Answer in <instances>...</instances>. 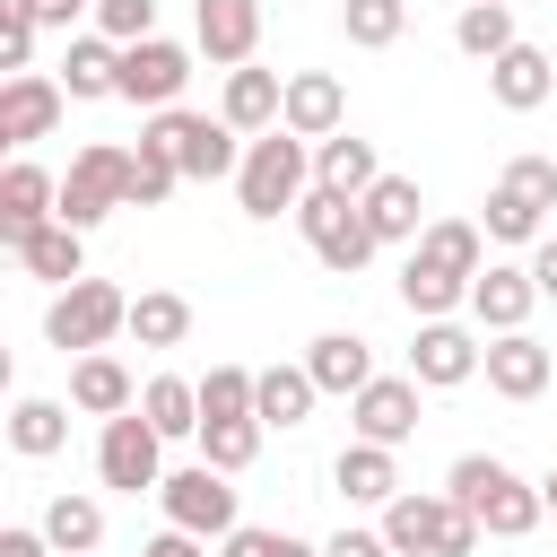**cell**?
<instances>
[{
    "mask_svg": "<svg viewBox=\"0 0 557 557\" xmlns=\"http://www.w3.org/2000/svg\"><path fill=\"white\" fill-rule=\"evenodd\" d=\"M139 139H157V148L183 165V183H235V165H244V131H235L226 113H183V104H165V113L139 122Z\"/></svg>",
    "mask_w": 557,
    "mask_h": 557,
    "instance_id": "277c9868",
    "label": "cell"
},
{
    "mask_svg": "<svg viewBox=\"0 0 557 557\" xmlns=\"http://www.w3.org/2000/svg\"><path fill=\"white\" fill-rule=\"evenodd\" d=\"M487 96H496L505 113H540V104L557 96V61H548L540 44H505V52L487 61Z\"/></svg>",
    "mask_w": 557,
    "mask_h": 557,
    "instance_id": "ac0fdd59",
    "label": "cell"
},
{
    "mask_svg": "<svg viewBox=\"0 0 557 557\" xmlns=\"http://www.w3.org/2000/svg\"><path fill=\"white\" fill-rule=\"evenodd\" d=\"M313 183H331V191L366 200V191L383 183V157H374V139H357V131H331V139H313Z\"/></svg>",
    "mask_w": 557,
    "mask_h": 557,
    "instance_id": "484cf974",
    "label": "cell"
},
{
    "mask_svg": "<svg viewBox=\"0 0 557 557\" xmlns=\"http://www.w3.org/2000/svg\"><path fill=\"white\" fill-rule=\"evenodd\" d=\"M444 487L479 513V531H487V540H531V531L548 522L540 479H522V470H513V461H496V453H461V461L444 470Z\"/></svg>",
    "mask_w": 557,
    "mask_h": 557,
    "instance_id": "6da1fadb",
    "label": "cell"
},
{
    "mask_svg": "<svg viewBox=\"0 0 557 557\" xmlns=\"http://www.w3.org/2000/svg\"><path fill=\"white\" fill-rule=\"evenodd\" d=\"M183 87H191V44H174V35L122 44V104H139V113H165Z\"/></svg>",
    "mask_w": 557,
    "mask_h": 557,
    "instance_id": "30bf717a",
    "label": "cell"
},
{
    "mask_svg": "<svg viewBox=\"0 0 557 557\" xmlns=\"http://www.w3.org/2000/svg\"><path fill=\"white\" fill-rule=\"evenodd\" d=\"M278 122H287L296 139H331V131H348V87H339L331 70H287Z\"/></svg>",
    "mask_w": 557,
    "mask_h": 557,
    "instance_id": "d6986e66",
    "label": "cell"
},
{
    "mask_svg": "<svg viewBox=\"0 0 557 557\" xmlns=\"http://www.w3.org/2000/svg\"><path fill=\"white\" fill-rule=\"evenodd\" d=\"M278 104H287V78H278V70H261V61L226 70V96H218V113H226V122H235L244 139L278 131Z\"/></svg>",
    "mask_w": 557,
    "mask_h": 557,
    "instance_id": "603a6c76",
    "label": "cell"
},
{
    "mask_svg": "<svg viewBox=\"0 0 557 557\" xmlns=\"http://www.w3.org/2000/svg\"><path fill=\"white\" fill-rule=\"evenodd\" d=\"M409 252L435 261V270H453V278H479V270H487V226H479V218H426V235H418Z\"/></svg>",
    "mask_w": 557,
    "mask_h": 557,
    "instance_id": "4316f807",
    "label": "cell"
},
{
    "mask_svg": "<svg viewBox=\"0 0 557 557\" xmlns=\"http://www.w3.org/2000/svg\"><path fill=\"white\" fill-rule=\"evenodd\" d=\"M0 557H61V548L44 540V522H9L0 531Z\"/></svg>",
    "mask_w": 557,
    "mask_h": 557,
    "instance_id": "f6af8a7d",
    "label": "cell"
},
{
    "mask_svg": "<svg viewBox=\"0 0 557 557\" xmlns=\"http://www.w3.org/2000/svg\"><path fill=\"white\" fill-rule=\"evenodd\" d=\"M174 183H183V165H174L157 139H139V148H131V209H157V200H174Z\"/></svg>",
    "mask_w": 557,
    "mask_h": 557,
    "instance_id": "ab89813d",
    "label": "cell"
},
{
    "mask_svg": "<svg viewBox=\"0 0 557 557\" xmlns=\"http://www.w3.org/2000/svg\"><path fill=\"white\" fill-rule=\"evenodd\" d=\"M261 435H270L261 418H200V435H191V444H200V461H209V470H226V479H235V470H252Z\"/></svg>",
    "mask_w": 557,
    "mask_h": 557,
    "instance_id": "8d00e7d4",
    "label": "cell"
},
{
    "mask_svg": "<svg viewBox=\"0 0 557 557\" xmlns=\"http://www.w3.org/2000/svg\"><path fill=\"white\" fill-rule=\"evenodd\" d=\"M96 479L122 487V496H157V487H165V435H157L139 409L104 418V435H96Z\"/></svg>",
    "mask_w": 557,
    "mask_h": 557,
    "instance_id": "ba28073f",
    "label": "cell"
},
{
    "mask_svg": "<svg viewBox=\"0 0 557 557\" xmlns=\"http://www.w3.org/2000/svg\"><path fill=\"white\" fill-rule=\"evenodd\" d=\"M331 487L348 496V505H392L400 496V461H392V444H366V435H348L339 444V461H331Z\"/></svg>",
    "mask_w": 557,
    "mask_h": 557,
    "instance_id": "7402d4cb",
    "label": "cell"
},
{
    "mask_svg": "<svg viewBox=\"0 0 557 557\" xmlns=\"http://www.w3.org/2000/svg\"><path fill=\"white\" fill-rule=\"evenodd\" d=\"M540 505H548V513H557V470H548V479H540Z\"/></svg>",
    "mask_w": 557,
    "mask_h": 557,
    "instance_id": "c3c4849f",
    "label": "cell"
},
{
    "mask_svg": "<svg viewBox=\"0 0 557 557\" xmlns=\"http://www.w3.org/2000/svg\"><path fill=\"white\" fill-rule=\"evenodd\" d=\"M305 191H313V139H296L287 122L261 131V139H244V165H235V209H244V218H261V226H270L278 209L296 218Z\"/></svg>",
    "mask_w": 557,
    "mask_h": 557,
    "instance_id": "7a4b0ae2",
    "label": "cell"
},
{
    "mask_svg": "<svg viewBox=\"0 0 557 557\" xmlns=\"http://www.w3.org/2000/svg\"><path fill=\"white\" fill-rule=\"evenodd\" d=\"M400 305L418 313V322H444V313H461L470 305V278H453V270H435V261H400Z\"/></svg>",
    "mask_w": 557,
    "mask_h": 557,
    "instance_id": "836d02e7",
    "label": "cell"
},
{
    "mask_svg": "<svg viewBox=\"0 0 557 557\" xmlns=\"http://www.w3.org/2000/svg\"><path fill=\"white\" fill-rule=\"evenodd\" d=\"M122 331H131V296H122L113 278H70V287H52V305H44V339H52L61 357L113 348Z\"/></svg>",
    "mask_w": 557,
    "mask_h": 557,
    "instance_id": "8992f818",
    "label": "cell"
},
{
    "mask_svg": "<svg viewBox=\"0 0 557 557\" xmlns=\"http://www.w3.org/2000/svg\"><path fill=\"white\" fill-rule=\"evenodd\" d=\"M366 226H374L383 244H418V235H426V200H418V183H409V174H383V183L366 191Z\"/></svg>",
    "mask_w": 557,
    "mask_h": 557,
    "instance_id": "4dcf8cb0",
    "label": "cell"
},
{
    "mask_svg": "<svg viewBox=\"0 0 557 557\" xmlns=\"http://www.w3.org/2000/svg\"><path fill=\"white\" fill-rule=\"evenodd\" d=\"M70 409H78V418H122V409H139V383H131V366H122L113 348H87V357H70Z\"/></svg>",
    "mask_w": 557,
    "mask_h": 557,
    "instance_id": "ffe728a7",
    "label": "cell"
},
{
    "mask_svg": "<svg viewBox=\"0 0 557 557\" xmlns=\"http://www.w3.org/2000/svg\"><path fill=\"white\" fill-rule=\"evenodd\" d=\"M218 557H322V548L296 540V531H270V522H235V531L218 540Z\"/></svg>",
    "mask_w": 557,
    "mask_h": 557,
    "instance_id": "60d3db41",
    "label": "cell"
},
{
    "mask_svg": "<svg viewBox=\"0 0 557 557\" xmlns=\"http://www.w3.org/2000/svg\"><path fill=\"white\" fill-rule=\"evenodd\" d=\"M505 44H522V35H513V0H461V17H453V52L496 61Z\"/></svg>",
    "mask_w": 557,
    "mask_h": 557,
    "instance_id": "e575fe53",
    "label": "cell"
},
{
    "mask_svg": "<svg viewBox=\"0 0 557 557\" xmlns=\"http://www.w3.org/2000/svg\"><path fill=\"white\" fill-rule=\"evenodd\" d=\"M313 400H322V383H313L305 366H261V392H252V418L287 435V426H305V418H313Z\"/></svg>",
    "mask_w": 557,
    "mask_h": 557,
    "instance_id": "f1b7e54d",
    "label": "cell"
},
{
    "mask_svg": "<svg viewBox=\"0 0 557 557\" xmlns=\"http://www.w3.org/2000/svg\"><path fill=\"white\" fill-rule=\"evenodd\" d=\"M139 557H209V540H191V531H174V522H165V531H157Z\"/></svg>",
    "mask_w": 557,
    "mask_h": 557,
    "instance_id": "bcb514c9",
    "label": "cell"
},
{
    "mask_svg": "<svg viewBox=\"0 0 557 557\" xmlns=\"http://www.w3.org/2000/svg\"><path fill=\"white\" fill-rule=\"evenodd\" d=\"M505 183H513V191H531V200H548V209H557V157H513V165H505Z\"/></svg>",
    "mask_w": 557,
    "mask_h": 557,
    "instance_id": "7bdbcfd3",
    "label": "cell"
},
{
    "mask_svg": "<svg viewBox=\"0 0 557 557\" xmlns=\"http://www.w3.org/2000/svg\"><path fill=\"white\" fill-rule=\"evenodd\" d=\"M52 78H61L78 104H87V96H122V44L87 26V35H70V52H61V70H52Z\"/></svg>",
    "mask_w": 557,
    "mask_h": 557,
    "instance_id": "d4e9b609",
    "label": "cell"
},
{
    "mask_svg": "<svg viewBox=\"0 0 557 557\" xmlns=\"http://www.w3.org/2000/svg\"><path fill=\"white\" fill-rule=\"evenodd\" d=\"M383 540H392V557H470L487 531L453 487H400L383 505Z\"/></svg>",
    "mask_w": 557,
    "mask_h": 557,
    "instance_id": "3957f363",
    "label": "cell"
},
{
    "mask_svg": "<svg viewBox=\"0 0 557 557\" xmlns=\"http://www.w3.org/2000/svg\"><path fill=\"white\" fill-rule=\"evenodd\" d=\"M61 444H70V400L26 392V400L9 409V453H17V461H52Z\"/></svg>",
    "mask_w": 557,
    "mask_h": 557,
    "instance_id": "f546056e",
    "label": "cell"
},
{
    "mask_svg": "<svg viewBox=\"0 0 557 557\" xmlns=\"http://www.w3.org/2000/svg\"><path fill=\"white\" fill-rule=\"evenodd\" d=\"M157 505H165V522H174V531H191V540H226V531L244 522V513H235V479H226V470H209V461L165 470Z\"/></svg>",
    "mask_w": 557,
    "mask_h": 557,
    "instance_id": "9c48e42d",
    "label": "cell"
},
{
    "mask_svg": "<svg viewBox=\"0 0 557 557\" xmlns=\"http://www.w3.org/2000/svg\"><path fill=\"white\" fill-rule=\"evenodd\" d=\"M296 235H305V252H313L331 278H357V270L383 252V235L366 226V200H348V191H331V183H313V191L296 200Z\"/></svg>",
    "mask_w": 557,
    "mask_h": 557,
    "instance_id": "5b68a950",
    "label": "cell"
},
{
    "mask_svg": "<svg viewBox=\"0 0 557 557\" xmlns=\"http://www.w3.org/2000/svg\"><path fill=\"white\" fill-rule=\"evenodd\" d=\"M9 252H17V270H26V278H44V287L87 278V235H78L70 218H44V226H35V235H17Z\"/></svg>",
    "mask_w": 557,
    "mask_h": 557,
    "instance_id": "44dd1931",
    "label": "cell"
},
{
    "mask_svg": "<svg viewBox=\"0 0 557 557\" xmlns=\"http://www.w3.org/2000/svg\"><path fill=\"white\" fill-rule=\"evenodd\" d=\"M322 557H392V540H383V522H374V531H357V522H348V531H331V540H322Z\"/></svg>",
    "mask_w": 557,
    "mask_h": 557,
    "instance_id": "ee69618b",
    "label": "cell"
},
{
    "mask_svg": "<svg viewBox=\"0 0 557 557\" xmlns=\"http://www.w3.org/2000/svg\"><path fill=\"white\" fill-rule=\"evenodd\" d=\"M139 418H148L165 444H191V435H200V383H191V374H148V383H139Z\"/></svg>",
    "mask_w": 557,
    "mask_h": 557,
    "instance_id": "83f0119b",
    "label": "cell"
},
{
    "mask_svg": "<svg viewBox=\"0 0 557 557\" xmlns=\"http://www.w3.org/2000/svg\"><path fill=\"white\" fill-rule=\"evenodd\" d=\"M44 218H61V174H44L35 157H9V174H0V244L35 235Z\"/></svg>",
    "mask_w": 557,
    "mask_h": 557,
    "instance_id": "e0dca14e",
    "label": "cell"
},
{
    "mask_svg": "<svg viewBox=\"0 0 557 557\" xmlns=\"http://www.w3.org/2000/svg\"><path fill=\"white\" fill-rule=\"evenodd\" d=\"M70 9H87V17H96V0H70Z\"/></svg>",
    "mask_w": 557,
    "mask_h": 557,
    "instance_id": "681fc988",
    "label": "cell"
},
{
    "mask_svg": "<svg viewBox=\"0 0 557 557\" xmlns=\"http://www.w3.org/2000/svg\"><path fill=\"white\" fill-rule=\"evenodd\" d=\"M96 35H113V44H148V35H157V0H96Z\"/></svg>",
    "mask_w": 557,
    "mask_h": 557,
    "instance_id": "b9f144b4",
    "label": "cell"
},
{
    "mask_svg": "<svg viewBox=\"0 0 557 557\" xmlns=\"http://www.w3.org/2000/svg\"><path fill=\"white\" fill-rule=\"evenodd\" d=\"M305 374L322 383V400H357V392L374 383V348H366L357 331H322V339L305 348Z\"/></svg>",
    "mask_w": 557,
    "mask_h": 557,
    "instance_id": "cb8c5ba5",
    "label": "cell"
},
{
    "mask_svg": "<svg viewBox=\"0 0 557 557\" xmlns=\"http://www.w3.org/2000/svg\"><path fill=\"white\" fill-rule=\"evenodd\" d=\"M191 44L218 70H244L261 52V0H191Z\"/></svg>",
    "mask_w": 557,
    "mask_h": 557,
    "instance_id": "9a60e30c",
    "label": "cell"
},
{
    "mask_svg": "<svg viewBox=\"0 0 557 557\" xmlns=\"http://www.w3.org/2000/svg\"><path fill=\"white\" fill-rule=\"evenodd\" d=\"M479 226H487V244H540V235H548V200H531V191H513V183L496 174Z\"/></svg>",
    "mask_w": 557,
    "mask_h": 557,
    "instance_id": "1f68e13d",
    "label": "cell"
},
{
    "mask_svg": "<svg viewBox=\"0 0 557 557\" xmlns=\"http://www.w3.org/2000/svg\"><path fill=\"white\" fill-rule=\"evenodd\" d=\"M479 366H487V339H479V331H461L453 313H444V322H418V339H409V374H418L426 392H461Z\"/></svg>",
    "mask_w": 557,
    "mask_h": 557,
    "instance_id": "7c38bea8",
    "label": "cell"
},
{
    "mask_svg": "<svg viewBox=\"0 0 557 557\" xmlns=\"http://www.w3.org/2000/svg\"><path fill=\"white\" fill-rule=\"evenodd\" d=\"M44 540L70 548V557H96V548H104V505H96L87 487H61V496L44 505Z\"/></svg>",
    "mask_w": 557,
    "mask_h": 557,
    "instance_id": "d6a6232c",
    "label": "cell"
},
{
    "mask_svg": "<svg viewBox=\"0 0 557 557\" xmlns=\"http://www.w3.org/2000/svg\"><path fill=\"white\" fill-rule=\"evenodd\" d=\"M531 278H540V296L557 305V235H540V244H531Z\"/></svg>",
    "mask_w": 557,
    "mask_h": 557,
    "instance_id": "7dc6e473",
    "label": "cell"
},
{
    "mask_svg": "<svg viewBox=\"0 0 557 557\" xmlns=\"http://www.w3.org/2000/svg\"><path fill=\"white\" fill-rule=\"evenodd\" d=\"M531 305H540V278H531V261L513 270V261H487L479 278H470V322L496 339V331H531Z\"/></svg>",
    "mask_w": 557,
    "mask_h": 557,
    "instance_id": "5bb4252c",
    "label": "cell"
},
{
    "mask_svg": "<svg viewBox=\"0 0 557 557\" xmlns=\"http://www.w3.org/2000/svg\"><path fill=\"white\" fill-rule=\"evenodd\" d=\"M61 557H70V548H61Z\"/></svg>",
    "mask_w": 557,
    "mask_h": 557,
    "instance_id": "f907efd6",
    "label": "cell"
},
{
    "mask_svg": "<svg viewBox=\"0 0 557 557\" xmlns=\"http://www.w3.org/2000/svg\"><path fill=\"white\" fill-rule=\"evenodd\" d=\"M252 392H261L252 366H209L200 374V418H252Z\"/></svg>",
    "mask_w": 557,
    "mask_h": 557,
    "instance_id": "f35d334b",
    "label": "cell"
},
{
    "mask_svg": "<svg viewBox=\"0 0 557 557\" xmlns=\"http://www.w3.org/2000/svg\"><path fill=\"white\" fill-rule=\"evenodd\" d=\"M479 374H487V392H496V400H540V392L557 383V357H548L531 331H496Z\"/></svg>",
    "mask_w": 557,
    "mask_h": 557,
    "instance_id": "2e32d148",
    "label": "cell"
},
{
    "mask_svg": "<svg viewBox=\"0 0 557 557\" xmlns=\"http://www.w3.org/2000/svg\"><path fill=\"white\" fill-rule=\"evenodd\" d=\"M131 339H139V348H183V339H191V296H174V287L131 296Z\"/></svg>",
    "mask_w": 557,
    "mask_h": 557,
    "instance_id": "d590c367",
    "label": "cell"
},
{
    "mask_svg": "<svg viewBox=\"0 0 557 557\" xmlns=\"http://www.w3.org/2000/svg\"><path fill=\"white\" fill-rule=\"evenodd\" d=\"M113 209H131V148L87 139V148L70 157V174H61V218L87 235V226H104Z\"/></svg>",
    "mask_w": 557,
    "mask_h": 557,
    "instance_id": "52a82bcc",
    "label": "cell"
},
{
    "mask_svg": "<svg viewBox=\"0 0 557 557\" xmlns=\"http://www.w3.org/2000/svg\"><path fill=\"white\" fill-rule=\"evenodd\" d=\"M400 26H409V0H339V35L357 52H392Z\"/></svg>",
    "mask_w": 557,
    "mask_h": 557,
    "instance_id": "74e56055",
    "label": "cell"
},
{
    "mask_svg": "<svg viewBox=\"0 0 557 557\" xmlns=\"http://www.w3.org/2000/svg\"><path fill=\"white\" fill-rule=\"evenodd\" d=\"M418 392H426L418 374H374V383L348 400V426H357L366 444H392V453H400V444L418 435Z\"/></svg>",
    "mask_w": 557,
    "mask_h": 557,
    "instance_id": "4fadbf2b",
    "label": "cell"
},
{
    "mask_svg": "<svg viewBox=\"0 0 557 557\" xmlns=\"http://www.w3.org/2000/svg\"><path fill=\"white\" fill-rule=\"evenodd\" d=\"M61 113H70V87H61L52 70H9V87H0V139H9L17 157H26L35 139H52Z\"/></svg>",
    "mask_w": 557,
    "mask_h": 557,
    "instance_id": "8fae6325",
    "label": "cell"
}]
</instances>
